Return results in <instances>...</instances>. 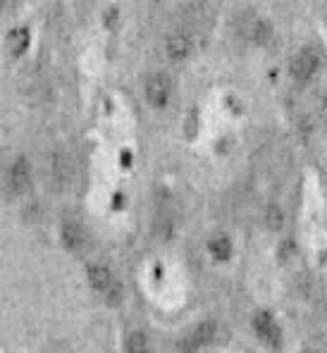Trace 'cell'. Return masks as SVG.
Wrapping results in <instances>:
<instances>
[{
  "instance_id": "cell-1",
  "label": "cell",
  "mask_w": 327,
  "mask_h": 353,
  "mask_svg": "<svg viewBox=\"0 0 327 353\" xmlns=\"http://www.w3.org/2000/svg\"><path fill=\"white\" fill-rule=\"evenodd\" d=\"M146 93H148V101L155 103V105H163L170 96V79L165 74H153L146 81Z\"/></svg>"
},
{
  "instance_id": "cell-2",
  "label": "cell",
  "mask_w": 327,
  "mask_h": 353,
  "mask_svg": "<svg viewBox=\"0 0 327 353\" xmlns=\"http://www.w3.org/2000/svg\"><path fill=\"white\" fill-rule=\"evenodd\" d=\"M212 336H215V323H204V325L196 327V330L191 332L189 336H186V341L181 346H184L186 353H191L194 349H199V346L208 344Z\"/></svg>"
},
{
  "instance_id": "cell-3",
  "label": "cell",
  "mask_w": 327,
  "mask_h": 353,
  "mask_svg": "<svg viewBox=\"0 0 327 353\" xmlns=\"http://www.w3.org/2000/svg\"><path fill=\"white\" fill-rule=\"evenodd\" d=\"M315 70H318V58H315L310 50H304V53H301L299 58L292 62V74L297 77V79H301V81L310 79Z\"/></svg>"
},
{
  "instance_id": "cell-4",
  "label": "cell",
  "mask_w": 327,
  "mask_h": 353,
  "mask_svg": "<svg viewBox=\"0 0 327 353\" xmlns=\"http://www.w3.org/2000/svg\"><path fill=\"white\" fill-rule=\"evenodd\" d=\"M62 241H65L67 248L77 251V248H81L86 243V234L77 222H67V225H62Z\"/></svg>"
},
{
  "instance_id": "cell-5",
  "label": "cell",
  "mask_w": 327,
  "mask_h": 353,
  "mask_svg": "<svg viewBox=\"0 0 327 353\" xmlns=\"http://www.w3.org/2000/svg\"><path fill=\"white\" fill-rule=\"evenodd\" d=\"M89 282L96 292H110V287H112L110 270L103 268V265H93V268H89Z\"/></svg>"
},
{
  "instance_id": "cell-6",
  "label": "cell",
  "mask_w": 327,
  "mask_h": 353,
  "mask_svg": "<svg viewBox=\"0 0 327 353\" xmlns=\"http://www.w3.org/2000/svg\"><path fill=\"white\" fill-rule=\"evenodd\" d=\"M253 327H256V332L263 336V339H270V341H277L279 339V330H277V325H275L272 315L258 313L256 318H253Z\"/></svg>"
},
{
  "instance_id": "cell-7",
  "label": "cell",
  "mask_w": 327,
  "mask_h": 353,
  "mask_svg": "<svg viewBox=\"0 0 327 353\" xmlns=\"http://www.w3.org/2000/svg\"><path fill=\"white\" fill-rule=\"evenodd\" d=\"M189 48H191V43H189V39H186L184 34H172L168 39V55L170 58H175V60H181L186 53H189Z\"/></svg>"
},
{
  "instance_id": "cell-8",
  "label": "cell",
  "mask_w": 327,
  "mask_h": 353,
  "mask_svg": "<svg viewBox=\"0 0 327 353\" xmlns=\"http://www.w3.org/2000/svg\"><path fill=\"white\" fill-rule=\"evenodd\" d=\"M10 184H12L14 191H24L29 184V165L24 160H17L12 165V172H10Z\"/></svg>"
},
{
  "instance_id": "cell-9",
  "label": "cell",
  "mask_w": 327,
  "mask_h": 353,
  "mask_svg": "<svg viewBox=\"0 0 327 353\" xmlns=\"http://www.w3.org/2000/svg\"><path fill=\"white\" fill-rule=\"evenodd\" d=\"M127 353H150L148 339L141 332H132V334L127 336Z\"/></svg>"
},
{
  "instance_id": "cell-10",
  "label": "cell",
  "mask_w": 327,
  "mask_h": 353,
  "mask_svg": "<svg viewBox=\"0 0 327 353\" xmlns=\"http://www.w3.org/2000/svg\"><path fill=\"white\" fill-rule=\"evenodd\" d=\"M208 248H210L212 256L220 258V261H222V258H227V256L232 253V243H230V239H225V236H215V239L210 241V246H208Z\"/></svg>"
}]
</instances>
